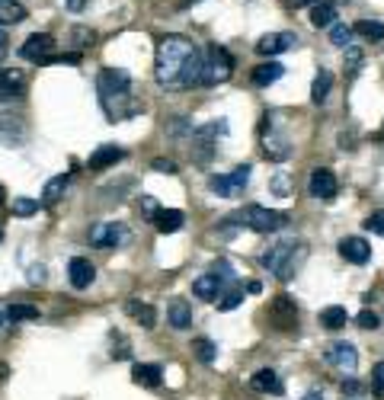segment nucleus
<instances>
[{"label":"nucleus","mask_w":384,"mask_h":400,"mask_svg":"<svg viewBox=\"0 0 384 400\" xmlns=\"http://www.w3.org/2000/svg\"><path fill=\"white\" fill-rule=\"evenodd\" d=\"M154 77L166 90H189L202 87L205 77V52L186 36H164L157 42Z\"/></svg>","instance_id":"obj_1"},{"label":"nucleus","mask_w":384,"mask_h":400,"mask_svg":"<svg viewBox=\"0 0 384 400\" xmlns=\"http://www.w3.org/2000/svg\"><path fill=\"white\" fill-rule=\"evenodd\" d=\"M97 97L109 122H125L141 113V103L135 97L131 77L122 68H103L97 77Z\"/></svg>","instance_id":"obj_2"},{"label":"nucleus","mask_w":384,"mask_h":400,"mask_svg":"<svg viewBox=\"0 0 384 400\" xmlns=\"http://www.w3.org/2000/svg\"><path fill=\"white\" fill-rule=\"evenodd\" d=\"M304 259H308V247L301 241H279L259 257V263L279 282H292L298 276V269L304 266Z\"/></svg>","instance_id":"obj_3"},{"label":"nucleus","mask_w":384,"mask_h":400,"mask_svg":"<svg viewBox=\"0 0 384 400\" xmlns=\"http://www.w3.org/2000/svg\"><path fill=\"white\" fill-rule=\"evenodd\" d=\"M234 221H241L243 227L256 231V234H276L282 227H288V215L276 212V208H263V205H247Z\"/></svg>","instance_id":"obj_4"},{"label":"nucleus","mask_w":384,"mask_h":400,"mask_svg":"<svg viewBox=\"0 0 384 400\" xmlns=\"http://www.w3.org/2000/svg\"><path fill=\"white\" fill-rule=\"evenodd\" d=\"M250 173H253V166L250 164H241L234 166L231 173H215L208 176V189L215 192L218 199H237L243 192V186L250 183Z\"/></svg>","instance_id":"obj_5"},{"label":"nucleus","mask_w":384,"mask_h":400,"mask_svg":"<svg viewBox=\"0 0 384 400\" xmlns=\"http://www.w3.org/2000/svg\"><path fill=\"white\" fill-rule=\"evenodd\" d=\"M234 74V58L227 55V48L211 45L208 55H205V77H202V87H215V83H225L231 80Z\"/></svg>","instance_id":"obj_6"},{"label":"nucleus","mask_w":384,"mask_h":400,"mask_svg":"<svg viewBox=\"0 0 384 400\" xmlns=\"http://www.w3.org/2000/svg\"><path fill=\"white\" fill-rule=\"evenodd\" d=\"M269 320L276 330L288 333L298 327V304H294V298H288V294H276L269 304Z\"/></svg>","instance_id":"obj_7"},{"label":"nucleus","mask_w":384,"mask_h":400,"mask_svg":"<svg viewBox=\"0 0 384 400\" xmlns=\"http://www.w3.org/2000/svg\"><path fill=\"white\" fill-rule=\"evenodd\" d=\"M272 115H266L263 125H259V131H263V151L269 160H285L292 157V141H288L285 131H272Z\"/></svg>","instance_id":"obj_8"},{"label":"nucleus","mask_w":384,"mask_h":400,"mask_svg":"<svg viewBox=\"0 0 384 400\" xmlns=\"http://www.w3.org/2000/svg\"><path fill=\"white\" fill-rule=\"evenodd\" d=\"M128 241V227L122 221H103L90 231V243L99 250H113V247H122Z\"/></svg>","instance_id":"obj_9"},{"label":"nucleus","mask_w":384,"mask_h":400,"mask_svg":"<svg viewBox=\"0 0 384 400\" xmlns=\"http://www.w3.org/2000/svg\"><path fill=\"white\" fill-rule=\"evenodd\" d=\"M55 36H48V32H32L29 38L23 42V48H20V55H23L26 61H55Z\"/></svg>","instance_id":"obj_10"},{"label":"nucleus","mask_w":384,"mask_h":400,"mask_svg":"<svg viewBox=\"0 0 384 400\" xmlns=\"http://www.w3.org/2000/svg\"><path fill=\"white\" fill-rule=\"evenodd\" d=\"M324 359L336 371H343V375H353V371L359 369V352H355L353 343H330L327 352H324Z\"/></svg>","instance_id":"obj_11"},{"label":"nucleus","mask_w":384,"mask_h":400,"mask_svg":"<svg viewBox=\"0 0 384 400\" xmlns=\"http://www.w3.org/2000/svg\"><path fill=\"white\" fill-rule=\"evenodd\" d=\"M308 192L314 199H324V202L336 199L339 183H336V176H333V170H327V166H317L314 173H311V180H308Z\"/></svg>","instance_id":"obj_12"},{"label":"nucleus","mask_w":384,"mask_h":400,"mask_svg":"<svg viewBox=\"0 0 384 400\" xmlns=\"http://www.w3.org/2000/svg\"><path fill=\"white\" fill-rule=\"evenodd\" d=\"M292 48H298V36H294V32H269V36H263L256 42V52L266 55V58L292 52Z\"/></svg>","instance_id":"obj_13"},{"label":"nucleus","mask_w":384,"mask_h":400,"mask_svg":"<svg viewBox=\"0 0 384 400\" xmlns=\"http://www.w3.org/2000/svg\"><path fill=\"white\" fill-rule=\"evenodd\" d=\"M29 129H26V122L20 115H0V144H7V148H20L26 141Z\"/></svg>","instance_id":"obj_14"},{"label":"nucleus","mask_w":384,"mask_h":400,"mask_svg":"<svg viewBox=\"0 0 384 400\" xmlns=\"http://www.w3.org/2000/svg\"><path fill=\"white\" fill-rule=\"evenodd\" d=\"M339 257L353 266H365L371 259V247H369V241H362V237H343V241H339Z\"/></svg>","instance_id":"obj_15"},{"label":"nucleus","mask_w":384,"mask_h":400,"mask_svg":"<svg viewBox=\"0 0 384 400\" xmlns=\"http://www.w3.org/2000/svg\"><path fill=\"white\" fill-rule=\"evenodd\" d=\"M68 279L74 288H90L93 279H97V269H93V263L87 257H74L68 263Z\"/></svg>","instance_id":"obj_16"},{"label":"nucleus","mask_w":384,"mask_h":400,"mask_svg":"<svg viewBox=\"0 0 384 400\" xmlns=\"http://www.w3.org/2000/svg\"><path fill=\"white\" fill-rule=\"evenodd\" d=\"M26 90V77L16 68H0V99H16Z\"/></svg>","instance_id":"obj_17"},{"label":"nucleus","mask_w":384,"mask_h":400,"mask_svg":"<svg viewBox=\"0 0 384 400\" xmlns=\"http://www.w3.org/2000/svg\"><path fill=\"white\" fill-rule=\"evenodd\" d=\"M225 288H231V285H225L215 272H205V276H199V279L192 282V294L205 298V301H218V294L225 292Z\"/></svg>","instance_id":"obj_18"},{"label":"nucleus","mask_w":384,"mask_h":400,"mask_svg":"<svg viewBox=\"0 0 384 400\" xmlns=\"http://www.w3.org/2000/svg\"><path fill=\"white\" fill-rule=\"evenodd\" d=\"M122 157H125V151H122V148H115V144H99L97 151L90 154L87 166H90V170H106V166H115Z\"/></svg>","instance_id":"obj_19"},{"label":"nucleus","mask_w":384,"mask_h":400,"mask_svg":"<svg viewBox=\"0 0 384 400\" xmlns=\"http://www.w3.org/2000/svg\"><path fill=\"white\" fill-rule=\"evenodd\" d=\"M250 387L259 394H282L285 387H282V378L279 371H272V369H259L253 378H250Z\"/></svg>","instance_id":"obj_20"},{"label":"nucleus","mask_w":384,"mask_h":400,"mask_svg":"<svg viewBox=\"0 0 384 400\" xmlns=\"http://www.w3.org/2000/svg\"><path fill=\"white\" fill-rule=\"evenodd\" d=\"M166 324L173 327V330H189L192 327V308L183 298H173L170 308H166Z\"/></svg>","instance_id":"obj_21"},{"label":"nucleus","mask_w":384,"mask_h":400,"mask_svg":"<svg viewBox=\"0 0 384 400\" xmlns=\"http://www.w3.org/2000/svg\"><path fill=\"white\" fill-rule=\"evenodd\" d=\"M183 224H186V215L180 208H160L157 218H154V227H157L160 234H176Z\"/></svg>","instance_id":"obj_22"},{"label":"nucleus","mask_w":384,"mask_h":400,"mask_svg":"<svg viewBox=\"0 0 384 400\" xmlns=\"http://www.w3.org/2000/svg\"><path fill=\"white\" fill-rule=\"evenodd\" d=\"M311 26L314 29H330L336 26V7H333V0H320L311 7Z\"/></svg>","instance_id":"obj_23"},{"label":"nucleus","mask_w":384,"mask_h":400,"mask_svg":"<svg viewBox=\"0 0 384 400\" xmlns=\"http://www.w3.org/2000/svg\"><path fill=\"white\" fill-rule=\"evenodd\" d=\"M131 381H135L138 387H160L164 369H160V365H135V369H131Z\"/></svg>","instance_id":"obj_24"},{"label":"nucleus","mask_w":384,"mask_h":400,"mask_svg":"<svg viewBox=\"0 0 384 400\" xmlns=\"http://www.w3.org/2000/svg\"><path fill=\"white\" fill-rule=\"evenodd\" d=\"M125 314H128V317H135L144 330H151V327L157 324V310H154L151 304L135 301V298H131V301H125Z\"/></svg>","instance_id":"obj_25"},{"label":"nucleus","mask_w":384,"mask_h":400,"mask_svg":"<svg viewBox=\"0 0 384 400\" xmlns=\"http://www.w3.org/2000/svg\"><path fill=\"white\" fill-rule=\"evenodd\" d=\"M282 74H285V64H279V61H263V64L253 68V83L256 87H269V83H276Z\"/></svg>","instance_id":"obj_26"},{"label":"nucleus","mask_w":384,"mask_h":400,"mask_svg":"<svg viewBox=\"0 0 384 400\" xmlns=\"http://www.w3.org/2000/svg\"><path fill=\"white\" fill-rule=\"evenodd\" d=\"M330 87H333V74L327 68H320L314 83H311V103H314V106H324L327 97H330Z\"/></svg>","instance_id":"obj_27"},{"label":"nucleus","mask_w":384,"mask_h":400,"mask_svg":"<svg viewBox=\"0 0 384 400\" xmlns=\"http://www.w3.org/2000/svg\"><path fill=\"white\" fill-rule=\"evenodd\" d=\"M71 183V173H58L52 176V180L45 183V189H42V205H55L61 202V196H64V189H68Z\"/></svg>","instance_id":"obj_28"},{"label":"nucleus","mask_w":384,"mask_h":400,"mask_svg":"<svg viewBox=\"0 0 384 400\" xmlns=\"http://www.w3.org/2000/svg\"><path fill=\"white\" fill-rule=\"evenodd\" d=\"M26 20V7L20 0H0V26H16Z\"/></svg>","instance_id":"obj_29"},{"label":"nucleus","mask_w":384,"mask_h":400,"mask_svg":"<svg viewBox=\"0 0 384 400\" xmlns=\"http://www.w3.org/2000/svg\"><path fill=\"white\" fill-rule=\"evenodd\" d=\"M320 324H324L327 330H343V327L349 324V310L339 308V304H330V308L320 310Z\"/></svg>","instance_id":"obj_30"},{"label":"nucleus","mask_w":384,"mask_h":400,"mask_svg":"<svg viewBox=\"0 0 384 400\" xmlns=\"http://www.w3.org/2000/svg\"><path fill=\"white\" fill-rule=\"evenodd\" d=\"M353 32L362 38H369V42H381L384 38V26L378 23V20H359V23L353 26Z\"/></svg>","instance_id":"obj_31"},{"label":"nucleus","mask_w":384,"mask_h":400,"mask_svg":"<svg viewBox=\"0 0 384 400\" xmlns=\"http://www.w3.org/2000/svg\"><path fill=\"white\" fill-rule=\"evenodd\" d=\"M218 310H234V308H241L243 304V288L241 285H231V288H225V292L218 294Z\"/></svg>","instance_id":"obj_32"},{"label":"nucleus","mask_w":384,"mask_h":400,"mask_svg":"<svg viewBox=\"0 0 384 400\" xmlns=\"http://www.w3.org/2000/svg\"><path fill=\"white\" fill-rule=\"evenodd\" d=\"M192 352H196V359L199 362H205V365H211L215 359H218V346L211 340H205V336H199L196 343H192Z\"/></svg>","instance_id":"obj_33"},{"label":"nucleus","mask_w":384,"mask_h":400,"mask_svg":"<svg viewBox=\"0 0 384 400\" xmlns=\"http://www.w3.org/2000/svg\"><path fill=\"white\" fill-rule=\"evenodd\" d=\"M36 317H38V308H32V304H10L7 308L10 324H23V320H36Z\"/></svg>","instance_id":"obj_34"},{"label":"nucleus","mask_w":384,"mask_h":400,"mask_svg":"<svg viewBox=\"0 0 384 400\" xmlns=\"http://www.w3.org/2000/svg\"><path fill=\"white\" fill-rule=\"evenodd\" d=\"M353 26H346V23H336V26H330V42L333 45H339V48H349L353 45Z\"/></svg>","instance_id":"obj_35"},{"label":"nucleus","mask_w":384,"mask_h":400,"mask_svg":"<svg viewBox=\"0 0 384 400\" xmlns=\"http://www.w3.org/2000/svg\"><path fill=\"white\" fill-rule=\"evenodd\" d=\"M38 199H26V196H20V199H13V215H20V218H29V215H36L38 212Z\"/></svg>","instance_id":"obj_36"},{"label":"nucleus","mask_w":384,"mask_h":400,"mask_svg":"<svg viewBox=\"0 0 384 400\" xmlns=\"http://www.w3.org/2000/svg\"><path fill=\"white\" fill-rule=\"evenodd\" d=\"M371 397L384 400V362H378L375 369H371Z\"/></svg>","instance_id":"obj_37"},{"label":"nucleus","mask_w":384,"mask_h":400,"mask_svg":"<svg viewBox=\"0 0 384 400\" xmlns=\"http://www.w3.org/2000/svg\"><path fill=\"white\" fill-rule=\"evenodd\" d=\"M362 224H365V231H371V234L384 237V208H381V212H371L369 218L362 221Z\"/></svg>","instance_id":"obj_38"},{"label":"nucleus","mask_w":384,"mask_h":400,"mask_svg":"<svg viewBox=\"0 0 384 400\" xmlns=\"http://www.w3.org/2000/svg\"><path fill=\"white\" fill-rule=\"evenodd\" d=\"M211 272H215V276H218L225 285H231V282H234V266L227 263V259H218V263L211 266Z\"/></svg>","instance_id":"obj_39"},{"label":"nucleus","mask_w":384,"mask_h":400,"mask_svg":"<svg viewBox=\"0 0 384 400\" xmlns=\"http://www.w3.org/2000/svg\"><path fill=\"white\" fill-rule=\"evenodd\" d=\"M355 324H359L362 330H378V327H381V317H378L375 310H362L359 317H355Z\"/></svg>","instance_id":"obj_40"},{"label":"nucleus","mask_w":384,"mask_h":400,"mask_svg":"<svg viewBox=\"0 0 384 400\" xmlns=\"http://www.w3.org/2000/svg\"><path fill=\"white\" fill-rule=\"evenodd\" d=\"M359 68H362V52L355 45H349L346 48V71L349 74H359Z\"/></svg>","instance_id":"obj_41"},{"label":"nucleus","mask_w":384,"mask_h":400,"mask_svg":"<svg viewBox=\"0 0 384 400\" xmlns=\"http://www.w3.org/2000/svg\"><path fill=\"white\" fill-rule=\"evenodd\" d=\"M138 205H141V212L144 215H148V218H157V212H160V208H157V202H154V199L151 196H141V199H138Z\"/></svg>","instance_id":"obj_42"},{"label":"nucleus","mask_w":384,"mask_h":400,"mask_svg":"<svg viewBox=\"0 0 384 400\" xmlns=\"http://www.w3.org/2000/svg\"><path fill=\"white\" fill-rule=\"evenodd\" d=\"M74 38H77V48H90L93 45V32L90 29H74Z\"/></svg>","instance_id":"obj_43"},{"label":"nucleus","mask_w":384,"mask_h":400,"mask_svg":"<svg viewBox=\"0 0 384 400\" xmlns=\"http://www.w3.org/2000/svg\"><path fill=\"white\" fill-rule=\"evenodd\" d=\"M151 166L157 170V173H166V176H173V173H176V164H173V160H160V157H157Z\"/></svg>","instance_id":"obj_44"},{"label":"nucleus","mask_w":384,"mask_h":400,"mask_svg":"<svg viewBox=\"0 0 384 400\" xmlns=\"http://www.w3.org/2000/svg\"><path fill=\"white\" fill-rule=\"evenodd\" d=\"M288 10H298V7H314V3H320V0H282Z\"/></svg>","instance_id":"obj_45"},{"label":"nucleus","mask_w":384,"mask_h":400,"mask_svg":"<svg viewBox=\"0 0 384 400\" xmlns=\"http://www.w3.org/2000/svg\"><path fill=\"white\" fill-rule=\"evenodd\" d=\"M29 282H45V266H32V269H29Z\"/></svg>","instance_id":"obj_46"},{"label":"nucleus","mask_w":384,"mask_h":400,"mask_svg":"<svg viewBox=\"0 0 384 400\" xmlns=\"http://www.w3.org/2000/svg\"><path fill=\"white\" fill-rule=\"evenodd\" d=\"M7 52H10V38H7V32L0 29V61L7 58Z\"/></svg>","instance_id":"obj_47"},{"label":"nucleus","mask_w":384,"mask_h":400,"mask_svg":"<svg viewBox=\"0 0 384 400\" xmlns=\"http://www.w3.org/2000/svg\"><path fill=\"white\" fill-rule=\"evenodd\" d=\"M343 394H349V397H353V394H359V381H353V378H349V381H343Z\"/></svg>","instance_id":"obj_48"},{"label":"nucleus","mask_w":384,"mask_h":400,"mask_svg":"<svg viewBox=\"0 0 384 400\" xmlns=\"http://www.w3.org/2000/svg\"><path fill=\"white\" fill-rule=\"evenodd\" d=\"M64 3H68V10H74V13H77V10H83L90 0H64Z\"/></svg>","instance_id":"obj_49"},{"label":"nucleus","mask_w":384,"mask_h":400,"mask_svg":"<svg viewBox=\"0 0 384 400\" xmlns=\"http://www.w3.org/2000/svg\"><path fill=\"white\" fill-rule=\"evenodd\" d=\"M301 400H324V394H320V391H308Z\"/></svg>","instance_id":"obj_50"},{"label":"nucleus","mask_w":384,"mask_h":400,"mask_svg":"<svg viewBox=\"0 0 384 400\" xmlns=\"http://www.w3.org/2000/svg\"><path fill=\"white\" fill-rule=\"evenodd\" d=\"M247 292H250V294H259V292H263V285H259V282H250Z\"/></svg>","instance_id":"obj_51"},{"label":"nucleus","mask_w":384,"mask_h":400,"mask_svg":"<svg viewBox=\"0 0 384 400\" xmlns=\"http://www.w3.org/2000/svg\"><path fill=\"white\" fill-rule=\"evenodd\" d=\"M3 202H7V189L0 186V205H3Z\"/></svg>","instance_id":"obj_52"},{"label":"nucleus","mask_w":384,"mask_h":400,"mask_svg":"<svg viewBox=\"0 0 384 400\" xmlns=\"http://www.w3.org/2000/svg\"><path fill=\"white\" fill-rule=\"evenodd\" d=\"M7 324V310H0V327Z\"/></svg>","instance_id":"obj_53"},{"label":"nucleus","mask_w":384,"mask_h":400,"mask_svg":"<svg viewBox=\"0 0 384 400\" xmlns=\"http://www.w3.org/2000/svg\"><path fill=\"white\" fill-rule=\"evenodd\" d=\"M0 243H3V231H0Z\"/></svg>","instance_id":"obj_54"},{"label":"nucleus","mask_w":384,"mask_h":400,"mask_svg":"<svg viewBox=\"0 0 384 400\" xmlns=\"http://www.w3.org/2000/svg\"><path fill=\"white\" fill-rule=\"evenodd\" d=\"M381 135H384V131H381Z\"/></svg>","instance_id":"obj_55"}]
</instances>
